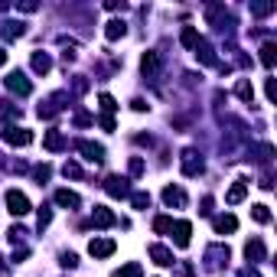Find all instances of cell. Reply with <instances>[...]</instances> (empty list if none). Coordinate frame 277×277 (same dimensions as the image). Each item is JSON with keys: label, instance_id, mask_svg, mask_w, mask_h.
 <instances>
[{"label": "cell", "instance_id": "24", "mask_svg": "<svg viewBox=\"0 0 277 277\" xmlns=\"http://www.w3.org/2000/svg\"><path fill=\"white\" fill-rule=\"evenodd\" d=\"M235 91H238V98H242V101H248V104L255 101V88H251L248 82H238V85H235Z\"/></svg>", "mask_w": 277, "mask_h": 277}, {"label": "cell", "instance_id": "34", "mask_svg": "<svg viewBox=\"0 0 277 277\" xmlns=\"http://www.w3.org/2000/svg\"><path fill=\"white\" fill-rule=\"evenodd\" d=\"M49 173H52V170H49L46 163H42V166H36V180H49Z\"/></svg>", "mask_w": 277, "mask_h": 277}, {"label": "cell", "instance_id": "14", "mask_svg": "<svg viewBox=\"0 0 277 277\" xmlns=\"http://www.w3.org/2000/svg\"><path fill=\"white\" fill-rule=\"evenodd\" d=\"M235 229H238V219H235V215H219V219H215V232H219V235L235 232Z\"/></svg>", "mask_w": 277, "mask_h": 277}, {"label": "cell", "instance_id": "35", "mask_svg": "<svg viewBox=\"0 0 277 277\" xmlns=\"http://www.w3.org/2000/svg\"><path fill=\"white\" fill-rule=\"evenodd\" d=\"M277 98V88H274V78H268V101H274Z\"/></svg>", "mask_w": 277, "mask_h": 277}, {"label": "cell", "instance_id": "28", "mask_svg": "<svg viewBox=\"0 0 277 277\" xmlns=\"http://www.w3.org/2000/svg\"><path fill=\"white\" fill-rule=\"evenodd\" d=\"M98 101H101V108H104V118H111V111L118 108V104H114V98H111V95H101V98H98Z\"/></svg>", "mask_w": 277, "mask_h": 277}, {"label": "cell", "instance_id": "3", "mask_svg": "<svg viewBox=\"0 0 277 277\" xmlns=\"http://www.w3.org/2000/svg\"><path fill=\"white\" fill-rule=\"evenodd\" d=\"M88 255H91V258H108V255H114V242H111V238H91V242H88Z\"/></svg>", "mask_w": 277, "mask_h": 277}, {"label": "cell", "instance_id": "7", "mask_svg": "<svg viewBox=\"0 0 277 277\" xmlns=\"http://www.w3.org/2000/svg\"><path fill=\"white\" fill-rule=\"evenodd\" d=\"M245 255H248V261H251V264L264 261V242H261V238H251V242L245 245Z\"/></svg>", "mask_w": 277, "mask_h": 277}, {"label": "cell", "instance_id": "30", "mask_svg": "<svg viewBox=\"0 0 277 277\" xmlns=\"http://www.w3.org/2000/svg\"><path fill=\"white\" fill-rule=\"evenodd\" d=\"M134 206H137V209H147V206H150V196H147V193H134Z\"/></svg>", "mask_w": 277, "mask_h": 277}, {"label": "cell", "instance_id": "21", "mask_svg": "<svg viewBox=\"0 0 277 277\" xmlns=\"http://www.w3.org/2000/svg\"><path fill=\"white\" fill-rule=\"evenodd\" d=\"M180 42H183L186 49H196V46H199V33H196V26H186V29H183Z\"/></svg>", "mask_w": 277, "mask_h": 277}, {"label": "cell", "instance_id": "4", "mask_svg": "<svg viewBox=\"0 0 277 277\" xmlns=\"http://www.w3.org/2000/svg\"><path fill=\"white\" fill-rule=\"evenodd\" d=\"M7 88H10V91H16V95H23V98H26L29 91H33V85H29V78L23 75V72H13V75L7 78Z\"/></svg>", "mask_w": 277, "mask_h": 277}, {"label": "cell", "instance_id": "22", "mask_svg": "<svg viewBox=\"0 0 277 277\" xmlns=\"http://www.w3.org/2000/svg\"><path fill=\"white\" fill-rule=\"evenodd\" d=\"M33 69H36V72H42V75H46V72L52 69V59H49L46 52H36V55H33Z\"/></svg>", "mask_w": 277, "mask_h": 277}, {"label": "cell", "instance_id": "27", "mask_svg": "<svg viewBox=\"0 0 277 277\" xmlns=\"http://www.w3.org/2000/svg\"><path fill=\"white\" fill-rule=\"evenodd\" d=\"M173 229V219H170V215H160L157 222H153V232H160V235H163V232H170Z\"/></svg>", "mask_w": 277, "mask_h": 277}, {"label": "cell", "instance_id": "9", "mask_svg": "<svg viewBox=\"0 0 277 277\" xmlns=\"http://www.w3.org/2000/svg\"><path fill=\"white\" fill-rule=\"evenodd\" d=\"M150 258L160 264V268H166V264H173V251H166L163 245H150Z\"/></svg>", "mask_w": 277, "mask_h": 277}, {"label": "cell", "instance_id": "6", "mask_svg": "<svg viewBox=\"0 0 277 277\" xmlns=\"http://www.w3.org/2000/svg\"><path fill=\"white\" fill-rule=\"evenodd\" d=\"M7 140L13 147H26V144H33V134L26 131V127H10L7 131Z\"/></svg>", "mask_w": 277, "mask_h": 277}, {"label": "cell", "instance_id": "8", "mask_svg": "<svg viewBox=\"0 0 277 277\" xmlns=\"http://www.w3.org/2000/svg\"><path fill=\"white\" fill-rule=\"evenodd\" d=\"M163 202H166V206H186V193L176 189V186H166L163 189Z\"/></svg>", "mask_w": 277, "mask_h": 277}, {"label": "cell", "instance_id": "16", "mask_svg": "<svg viewBox=\"0 0 277 277\" xmlns=\"http://www.w3.org/2000/svg\"><path fill=\"white\" fill-rule=\"evenodd\" d=\"M78 150H82V153H85L88 160H95V163H98V160L104 157V147H98V144H88V140H82V144H78Z\"/></svg>", "mask_w": 277, "mask_h": 277}, {"label": "cell", "instance_id": "26", "mask_svg": "<svg viewBox=\"0 0 277 277\" xmlns=\"http://www.w3.org/2000/svg\"><path fill=\"white\" fill-rule=\"evenodd\" d=\"M251 215H255V222H261V225H268V222H271L268 206H251Z\"/></svg>", "mask_w": 277, "mask_h": 277}, {"label": "cell", "instance_id": "32", "mask_svg": "<svg viewBox=\"0 0 277 277\" xmlns=\"http://www.w3.org/2000/svg\"><path fill=\"white\" fill-rule=\"evenodd\" d=\"M131 173H134V176L144 173V160H140V157H134V160H131Z\"/></svg>", "mask_w": 277, "mask_h": 277}, {"label": "cell", "instance_id": "13", "mask_svg": "<svg viewBox=\"0 0 277 277\" xmlns=\"http://www.w3.org/2000/svg\"><path fill=\"white\" fill-rule=\"evenodd\" d=\"M55 202H59L62 209H78V202H82V199H78L75 193H69V189H59V193H55Z\"/></svg>", "mask_w": 277, "mask_h": 277}, {"label": "cell", "instance_id": "19", "mask_svg": "<svg viewBox=\"0 0 277 277\" xmlns=\"http://www.w3.org/2000/svg\"><path fill=\"white\" fill-rule=\"evenodd\" d=\"M189 232H193L189 222H176V245H180V248H186V245H189Z\"/></svg>", "mask_w": 277, "mask_h": 277}, {"label": "cell", "instance_id": "2", "mask_svg": "<svg viewBox=\"0 0 277 277\" xmlns=\"http://www.w3.org/2000/svg\"><path fill=\"white\" fill-rule=\"evenodd\" d=\"M180 166H183V173H186V176H199V173H202V160H199V153H196V150H186V153H183Z\"/></svg>", "mask_w": 277, "mask_h": 277}, {"label": "cell", "instance_id": "1", "mask_svg": "<svg viewBox=\"0 0 277 277\" xmlns=\"http://www.w3.org/2000/svg\"><path fill=\"white\" fill-rule=\"evenodd\" d=\"M7 209L13 215H26L29 212V199L23 193H16V189H10V193H7Z\"/></svg>", "mask_w": 277, "mask_h": 277}, {"label": "cell", "instance_id": "20", "mask_svg": "<svg viewBox=\"0 0 277 277\" xmlns=\"http://www.w3.org/2000/svg\"><path fill=\"white\" fill-rule=\"evenodd\" d=\"M42 144H46V150H62L65 140H62V134H59V131H46V140H42Z\"/></svg>", "mask_w": 277, "mask_h": 277}, {"label": "cell", "instance_id": "15", "mask_svg": "<svg viewBox=\"0 0 277 277\" xmlns=\"http://www.w3.org/2000/svg\"><path fill=\"white\" fill-rule=\"evenodd\" d=\"M261 62H264V69H274V62H277V46L274 42H264L261 46Z\"/></svg>", "mask_w": 277, "mask_h": 277}, {"label": "cell", "instance_id": "33", "mask_svg": "<svg viewBox=\"0 0 277 277\" xmlns=\"http://www.w3.org/2000/svg\"><path fill=\"white\" fill-rule=\"evenodd\" d=\"M62 173H65V176H82V170H78V163H65Z\"/></svg>", "mask_w": 277, "mask_h": 277}, {"label": "cell", "instance_id": "11", "mask_svg": "<svg viewBox=\"0 0 277 277\" xmlns=\"http://www.w3.org/2000/svg\"><path fill=\"white\" fill-rule=\"evenodd\" d=\"M114 212H108V209H95V215H91V225H98V229H108V225H114Z\"/></svg>", "mask_w": 277, "mask_h": 277}, {"label": "cell", "instance_id": "23", "mask_svg": "<svg viewBox=\"0 0 277 277\" xmlns=\"http://www.w3.org/2000/svg\"><path fill=\"white\" fill-rule=\"evenodd\" d=\"M196 52H199V59H202V62H206V65H212V62H215V55H212V46H209V42H202V39H199V46H196Z\"/></svg>", "mask_w": 277, "mask_h": 277}, {"label": "cell", "instance_id": "25", "mask_svg": "<svg viewBox=\"0 0 277 277\" xmlns=\"http://www.w3.org/2000/svg\"><path fill=\"white\" fill-rule=\"evenodd\" d=\"M140 274H144V271H140V264H137V261H131V264H124V268H121L114 277H140Z\"/></svg>", "mask_w": 277, "mask_h": 277}, {"label": "cell", "instance_id": "31", "mask_svg": "<svg viewBox=\"0 0 277 277\" xmlns=\"http://www.w3.org/2000/svg\"><path fill=\"white\" fill-rule=\"evenodd\" d=\"M13 114H16V104H3V108H0V121L13 118Z\"/></svg>", "mask_w": 277, "mask_h": 277}, {"label": "cell", "instance_id": "17", "mask_svg": "<svg viewBox=\"0 0 277 277\" xmlns=\"http://www.w3.org/2000/svg\"><path fill=\"white\" fill-rule=\"evenodd\" d=\"M0 33L7 36V39H20V36L26 33V26H23V23H0Z\"/></svg>", "mask_w": 277, "mask_h": 277}, {"label": "cell", "instance_id": "10", "mask_svg": "<svg viewBox=\"0 0 277 277\" xmlns=\"http://www.w3.org/2000/svg\"><path fill=\"white\" fill-rule=\"evenodd\" d=\"M245 196H248V183H245V180H238L235 186L229 189V196H225V202H229V206H235V202H242Z\"/></svg>", "mask_w": 277, "mask_h": 277}, {"label": "cell", "instance_id": "18", "mask_svg": "<svg viewBox=\"0 0 277 277\" xmlns=\"http://www.w3.org/2000/svg\"><path fill=\"white\" fill-rule=\"evenodd\" d=\"M124 33H127L124 20H111V23H108V29H104V36H108L111 42H114V39H121V36H124Z\"/></svg>", "mask_w": 277, "mask_h": 277}, {"label": "cell", "instance_id": "29", "mask_svg": "<svg viewBox=\"0 0 277 277\" xmlns=\"http://www.w3.org/2000/svg\"><path fill=\"white\" fill-rule=\"evenodd\" d=\"M271 10H274V3H255V7H251V13H255V16H268Z\"/></svg>", "mask_w": 277, "mask_h": 277}, {"label": "cell", "instance_id": "12", "mask_svg": "<svg viewBox=\"0 0 277 277\" xmlns=\"http://www.w3.org/2000/svg\"><path fill=\"white\" fill-rule=\"evenodd\" d=\"M140 69H144V75H157L160 55H157V52H144V59H140Z\"/></svg>", "mask_w": 277, "mask_h": 277}, {"label": "cell", "instance_id": "36", "mask_svg": "<svg viewBox=\"0 0 277 277\" xmlns=\"http://www.w3.org/2000/svg\"><path fill=\"white\" fill-rule=\"evenodd\" d=\"M3 62H7V52H3V49H0V65H3Z\"/></svg>", "mask_w": 277, "mask_h": 277}, {"label": "cell", "instance_id": "5", "mask_svg": "<svg viewBox=\"0 0 277 277\" xmlns=\"http://www.w3.org/2000/svg\"><path fill=\"white\" fill-rule=\"evenodd\" d=\"M104 189H108V196H114V199H124V196H131V186H127L124 176H111Z\"/></svg>", "mask_w": 277, "mask_h": 277}]
</instances>
